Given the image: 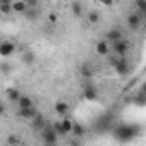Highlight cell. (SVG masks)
<instances>
[{"label":"cell","mask_w":146,"mask_h":146,"mask_svg":"<svg viewBox=\"0 0 146 146\" xmlns=\"http://www.w3.org/2000/svg\"><path fill=\"white\" fill-rule=\"evenodd\" d=\"M26 4L23 2V0H16V2H14V0H12V12H16V14H23L24 11H26Z\"/></svg>","instance_id":"17"},{"label":"cell","mask_w":146,"mask_h":146,"mask_svg":"<svg viewBox=\"0 0 146 146\" xmlns=\"http://www.w3.org/2000/svg\"><path fill=\"white\" fill-rule=\"evenodd\" d=\"M88 23H90V24H98V23H100V14L95 12V11H91V12L88 14Z\"/></svg>","instance_id":"23"},{"label":"cell","mask_w":146,"mask_h":146,"mask_svg":"<svg viewBox=\"0 0 146 146\" xmlns=\"http://www.w3.org/2000/svg\"><path fill=\"white\" fill-rule=\"evenodd\" d=\"M4 112H5V110H4V105H2V103H0V115H2Z\"/></svg>","instance_id":"33"},{"label":"cell","mask_w":146,"mask_h":146,"mask_svg":"<svg viewBox=\"0 0 146 146\" xmlns=\"http://www.w3.org/2000/svg\"><path fill=\"white\" fill-rule=\"evenodd\" d=\"M139 131V127L137 125H129V124H124V125H119L117 129H115V137L119 139V141H131L134 136H136V132Z\"/></svg>","instance_id":"1"},{"label":"cell","mask_w":146,"mask_h":146,"mask_svg":"<svg viewBox=\"0 0 146 146\" xmlns=\"http://www.w3.org/2000/svg\"><path fill=\"white\" fill-rule=\"evenodd\" d=\"M81 76L83 78H91L93 76V69L90 67V64H83V67H81Z\"/></svg>","instance_id":"19"},{"label":"cell","mask_w":146,"mask_h":146,"mask_svg":"<svg viewBox=\"0 0 146 146\" xmlns=\"http://www.w3.org/2000/svg\"><path fill=\"white\" fill-rule=\"evenodd\" d=\"M134 102H136V103H137V105H139V107H141V105H143V103H144V96H143V95H141V96H137V98H134Z\"/></svg>","instance_id":"30"},{"label":"cell","mask_w":146,"mask_h":146,"mask_svg":"<svg viewBox=\"0 0 146 146\" xmlns=\"http://www.w3.org/2000/svg\"><path fill=\"white\" fill-rule=\"evenodd\" d=\"M112 65H113V69H115V72H117L119 76H125L127 72H129V60L125 57H117L112 62Z\"/></svg>","instance_id":"2"},{"label":"cell","mask_w":146,"mask_h":146,"mask_svg":"<svg viewBox=\"0 0 146 146\" xmlns=\"http://www.w3.org/2000/svg\"><path fill=\"white\" fill-rule=\"evenodd\" d=\"M122 36H124V35H122V31H120V29H117V28H113V29L107 31V35H105V40H107V41H110V43H113V41L120 40Z\"/></svg>","instance_id":"9"},{"label":"cell","mask_w":146,"mask_h":146,"mask_svg":"<svg viewBox=\"0 0 146 146\" xmlns=\"http://www.w3.org/2000/svg\"><path fill=\"white\" fill-rule=\"evenodd\" d=\"M98 4H102L105 7H112L113 5V0H98Z\"/></svg>","instance_id":"29"},{"label":"cell","mask_w":146,"mask_h":146,"mask_svg":"<svg viewBox=\"0 0 146 146\" xmlns=\"http://www.w3.org/2000/svg\"><path fill=\"white\" fill-rule=\"evenodd\" d=\"M0 70H2L4 74H9V72L12 70V67H11L9 64H5V62H4V64H0Z\"/></svg>","instance_id":"26"},{"label":"cell","mask_w":146,"mask_h":146,"mask_svg":"<svg viewBox=\"0 0 146 146\" xmlns=\"http://www.w3.org/2000/svg\"><path fill=\"white\" fill-rule=\"evenodd\" d=\"M127 26H129V29H132V31L139 29V28L143 26V16H141L139 12L129 14V17H127Z\"/></svg>","instance_id":"5"},{"label":"cell","mask_w":146,"mask_h":146,"mask_svg":"<svg viewBox=\"0 0 146 146\" xmlns=\"http://www.w3.org/2000/svg\"><path fill=\"white\" fill-rule=\"evenodd\" d=\"M21 143H23V141H21L17 136H9V137H7V144H21Z\"/></svg>","instance_id":"25"},{"label":"cell","mask_w":146,"mask_h":146,"mask_svg":"<svg viewBox=\"0 0 146 146\" xmlns=\"http://www.w3.org/2000/svg\"><path fill=\"white\" fill-rule=\"evenodd\" d=\"M55 112H57V115H60V117H64V115H67V112H69V103L67 102H57L55 103Z\"/></svg>","instance_id":"13"},{"label":"cell","mask_w":146,"mask_h":146,"mask_svg":"<svg viewBox=\"0 0 146 146\" xmlns=\"http://www.w3.org/2000/svg\"><path fill=\"white\" fill-rule=\"evenodd\" d=\"M0 4H12V0H0Z\"/></svg>","instance_id":"32"},{"label":"cell","mask_w":146,"mask_h":146,"mask_svg":"<svg viewBox=\"0 0 146 146\" xmlns=\"http://www.w3.org/2000/svg\"><path fill=\"white\" fill-rule=\"evenodd\" d=\"M48 21H50V23H57V16H55V14H50V16H48Z\"/></svg>","instance_id":"31"},{"label":"cell","mask_w":146,"mask_h":146,"mask_svg":"<svg viewBox=\"0 0 146 146\" xmlns=\"http://www.w3.org/2000/svg\"><path fill=\"white\" fill-rule=\"evenodd\" d=\"M52 127H53V131H55L58 136H62V134H64V131H62V127H60V122H53V124H52Z\"/></svg>","instance_id":"27"},{"label":"cell","mask_w":146,"mask_h":146,"mask_svg":"<svg viewBox=\"0 0 146 146\" xmlns=\"http://www.w3.org/2000/svg\"><path fill=\"white\" fill-rule=\"evenodd\" d=\"M12 12V4H0V14L9 16Z\"/></svg>","instance_id":"24"},{"label":"cell","mask_w":146,"mask_h":146,"mask_svg":"<svg viewBox=\"0 0 146 146\" xmlns=\"http://www.w3.org/2000/svg\"><path fill=\"white\" fill-rule=\"evenodd\" d=\"M72 14H74L76 17H81L83 16V5L79 2H74L72 4Z\"/></svg>","instance_id":"22"},{"label":"cell","mask_w":146,"mask_h":146,"mask_svg":"<svg viewBox=\"0 0 146 146\" xmlns=\"http://www.w3.org/2000/svg\"><path fill=\"white\" fill-rule=\"evenodd\" d=\"M17 107L19 108H29V107H35V102H33V98H29L26 95H21L19 100H17Z\"/></svg>","instance_id":"12"},{"label":"cell","mask_w":146,"mask_h":146,"mask_svg":"<svg viewBox=\"0 0 146 146\" xmlns=\"http://www.w3.org/2000/svg\"><path fill=\"white\" fill-rule=\"evenodd\" d=\"M31 125H33V129H35V131H38V132H40V131L46 125V120H45V117H43V115L36 113V115L31 119Z\"/></svg>","instance_id":"7"},{"label":"cell","mask_w":146,"mask_h":146,"mask_svg":"<svg viewBox=\"0 0 146 146\" xmlns=\"http://www.w3.org/2000/svg\"><path fill=\"white\" fill-rule=\"evenodd\" d=\"M21 95H23V93H21L17 88H12V86H11V88H7V98H9L11 102H16V103H17V100H19V96H21Z\"/></svg>","instance_id":"16"},{"label":"cell","mask_w":146,"mask_h":146,"mask_svg":"<svg viewBox=\"0 0 146 146\" xmlns=\"http://www.w3.org/2000/svg\"><path fill=\"white\" fill-rule=\"evenodd\" d=\"M108 52H110V45L107 40H102L96 43V53L98 55H108Z\"/></svg>","instance_id":"14"},{"label":"cell","mask_w":146,"mask_h":146,"mask_svg":"<svg viewBox=\"0 0 146 146\" xmlns=\"http://www.w3.org/2000/svg\"><path fill=\"white\" fill-rule=\"evenodd\" d=\"M21 60H23V64H24V65H33V64H35V60H36V55H35L31 50H24V52H23Z\"/></svg>","instance_id":"11"},{"label":"cell","mask_w":146,"mask_h":146,"mask_svg":"<svg viewBox=\"0 0 146 146\" xmlns=\"http://www.w3.org/2000/svg\"><path fill=\"white\" fill-rule=\"evenodd\" d=\"M84 98L88 100V102H95L96 98H98V90L95 88V86H86L84 88Z\"/></svg>","instance_id":"10"},{"label":"cell","mask_w":146,"mask_h":146,"mask_svg":"<svg viewBox=\"0 0 146 146\" xmlns=\"http://www.w3.org/2000/svg\"><path fill=\"white\" fill-rule=\"evenodd\" d=\"M136 9H137V12L141 14V16H144L146 14V0H136Z\"/></svg>","instance_id":"21"},{"label":"cell","mask_w":146,"mask_h":146,"mask_svg":"<svg viewBox=\"0 0 146 146\" xmlns=\"http://www.w3.org/2000/svg\"><path fill=\"white\" fill-rule=\"evenodd\" d=\"M28 19H36L38 16H40V9L38 7H26V11L23 12Z\"/></svg>","instance_id":"18"},{"label":"cell","mask_w":146,"mask_h":146,"mask_svg":"<svg viewBox=\"0 0 146 146\" xmlns=\"http://www.w3.org/2000/svg\"><path fill=\"white\" fill-rule=\"evenodd\" d=\"M70 132L74 134L76 137H81V136L84 134V129H83L81 124H72V131H70Z\"/></svg>","instance_id":"20"},{"label":"cell","mask_w":146,"mask_h":146,"mask_svg":"<svg viewBox=\"0 0 146 146\" xmlns=\"http://www.w3.org/2000/svg\"><path fill=\"white\" fill-rule=\"evenodd\" d=\"M72 124H74V122H72L69 117H62V120H60V127H62V131H64V134H69L70 131H72Z\"/></svg>","instance_id":"15"},{"label":"cell","mask_w":146,"mask_h":146,"mask_svg":"<svg viewBox=\"0 0 146 146\" xmlns=\"http://www.w3.org/2000/svg\"><path fill=\"white\" fill-rule=\"evenodd\" d=\"M28 7H38V0H23Z\"/></svg>","instance_id":"28"},{"label":"cell","mask_w":146,"mask_h":146,"mask_svg":"<svg viewBox=\"0 0 146 146\" xmlns=\"http://www.w3.org/2000/svg\"><path fill=\"white\" fill-rule=\"evenodd\" d=\"M40 132H41L43 143H46V144H55V143H57V139H58V134L53 131V127H52V125H45Z\"/></svg>","instance_id":"4"},{"label":"cell","mask_w":146,"mask_h":146,"mask_svg":"<svg viewBox=\"0 0 146 146\" xmlns=\"http://www.w3.org/2000/svg\"><path fill=\"white\" fill-rule=\"evenodd\" d=\"M16 52V45L12 41H2L0 43V57H11Z\"/></svg>","instance_id":"6"},{"label":"cell","mask_w":146,"mask_h":146,"mask_svg":"<svg viewBox=\"0 0 146 146\" xmlns=\"http://www.w3.org/2000/svg\"><path fill=\"white\" fill-rule=\"evenodd\" d=\"M36 113H38V112H36L35 107H29V108H19V112H17V115L23 117L24 120H31Z\"/></svg>","instance_id":"8"},{"label":"cell","mask_w":146,"mask_h":146,"mask_svg":"<svg viewBox=\"0 0 146 146\" xmlns=\"http://www.w3.org/2000/svg\"><path fill=\"white\" fill-rule=\"evenodd\" d=\"M112 50H113L115 57H125L127 52H129V43L124 38H120V40H117V41L112 43Z\"/></svg>","instance_id":"3"}]
</instances>
